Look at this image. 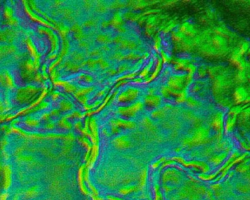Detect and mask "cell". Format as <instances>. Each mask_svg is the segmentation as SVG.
<instances>
[{
  "mask_svg": "<svg viewBox=\"0 0 250 200\" xmlns=\"http://www.w3.org/2000/svg\"><path fill=\"white\" fill-rule=\"evenodd\" d=\"M149 57V53L146 52L145 53L142 55V58H143V59H146Z\"/></svg>",
  "mask_w": 250,
  "mask_h": 200,
  "instance_id": "24",
  "label": "cell"
},
{
  "mask_svg": "<svg viewBox=\"0 0 250 200\" xmlns=\"http://www.w3.org/2000/svg\"><path fill=\"white\" fill-rule=\"evenodd\" d=\"M151 66L148 65L147 66L145 67V68L141 70V74L139 75V76H141V78L145 79L148 76V74H149L150 70V67Z\"/></svg>",
  "mask_w": 250,
  "mask_h": 200,
  "instance_id": "22",
  "label": "cell"
},
{
  "mask_svg": "<svg viewBox=\"0 0 250 200\" xmlns=\"http://www.w3.org/2000/svg\"><path fill=\"white\" fill-rule=\"evenodd\" d=\"M211 43L214 47L218 49L219 50H221L227 47V38L217 35H215L212 37Z\"/></svg>",
  "mask_w": 250,
  "mask_h": 200,
  "instance_id": "7",
  "label": "cell"
},
{
  "mask_svg": "<svg viewBox=\"0 0 250 200\" xmlns=\"http://www.w3.org/2000/svg\"><path fill=\"white\" fill-rule=\"evenodd\" d=\"M186 77V74L172 75L168 79L167 85L170 89L175 90H182L185 88H187L185 84Z\"/></svg>",
  "mask_w": 250,
  "mask_h": 200,
  "instance_id": "1",
  "label": "cell"
},
{
  "mask_svg": "<svg viewBox=\"0 0 250 200\" xmlns=\"http://www.w3.org/2000/svg\"><path fill=\"white\" fill-rule=\"evenodd\" d=\"M178 30L182 32L185 36L190 38L195 37L197 33V30L196 27L192 23H190L189 22H184L179 27Z\"/></svg>",
  "mask_w": 250,
  "mask_h": 200,
  "instance_id": "6",
  "label": "cell"
},
{
  "mask_svg": "<svg viewBox=\"0 0 250 200\" xmlns=\"http://www.w3.org/2000/svg\"><path fill=\"white\" fill-rule=\"evenodd\" d=\"M185 38H186V36L178 30L177 31H174L172 32V38L174 42H177V43L181 42Z\"/></svg>",
  "mask_w": 250,
  "mask_h": 200,
  "instance_id": "14",
  "label": "cell"
},
{
  "mask_svg": "<svg viewBox=\"0 0 250 200\" xmlns=\"http://www.w3.org/2000/svg\"><path fill=\"white\" fill-rule=\"evenodd\" d=\"M176 1H169V2H167L166 3L164 4V6H169V5H173V3H175Z\"/></svg>",
  "mask_w": 250,
  "mask_h": 200,
  "instance_id": "25",
  "label": "cell"
},
{
  "mask_svg": "<svg viewBox=\"0 0 250 200\" xmlns=\"http://www.w3.org/2000/svg\"><path fill=\"white\" fill-rule=\"evenodd\" d=\"M249 93L247 89L244 86L241 85L238 86L233 92V102L235 105H240L242 103H244Z\"/></svg>",
  "mask_w": 250,
  "mask_h": 200,
  "instance_id": "2",
  "label": "cell"
},
{
  "mask_svg": "<svg viewBox=\"0 0 250 200\" xmlns=\"http://www.w3.org/2000/svg\"><path fill=\"white\" fill-rule=\"evenodd\" d=\"M161 43H162V39L160 35H156L154 38V43H153V49H155V51H159L160 47H161Z\"/></svg>",
  "mask_w": 250,
  "mask_h": 200,
  "instance_id": "17",
  "label": "cell"
},
{
  "mask_svg": "<svg viewBox=\"0 0 250 200\" xmlns=\"http://www.w3.org/2000/svg\"><path fill=\"white\" fill-rule=\"evenodd\" d=\"M140 95V90L136 88H130L125 92L121 93L118 100L121 102H132L136 100Z\"/></svg>",
  "mask_w": 250,
  "mask_h": 200,
  "instance_id": "5",
  "label": "cell"
},
{
  "mask_svg": "<svg viewBox=\"0 0 250 200\" xmlns=\"http://www.w3.org/2000/svg\"><path fill=\"white\" fill-rule=\"evenodd\" d=\"M214 31L215 32V35L224 37L225 38H227V37H229L231 35H232V33L231 31L227 28L224 26L216 27L214 29Z\"/></svg>",
  "mask_w": 250,
  "mask_h": 200,
  "instance_id": "11",
  "label": "cell"
},
{
  "mask_svg": "<svg viewBox=\"0 0 250 200\" xmlns=\"http://www.w3.org/2000/svg\"></svg>",
  "mask_w": 250,
  "mask_h": 200,
  "instance_id": "26",
  "label": "cell"
},
{
  "mask_svg": "<svg viewBox=\"0 0 250 200\" xmlns=\"http://www.w3.org/2000/svg\"><path fill=\"white\" fill-rule=\"evenodd\" d=\"M145 107L143 102L137 101L131 105L126 107H120V113L129 116H133L137 112L142 111Z\"/></svg>",
  "mask_w": 250,
  "mask_h": 200,
  "instance_id": "3",
  "label": "cell"
},
{
  "mask_svg": "<svg viewBox=\"0 0 250 200\" xmlns=\"http://www.w3.org/2000/svg\"><path fill=\"white\" fill-rule=\"evenodd\" d=\"M128 58L130 59H137L139 58H141V55L135 53H130V54L128 55Z\"/></svg>",
  "mask_w": 250,
  "mask_h": 200,
  "instance_id": "23",
  "label": "cell"
},
{
  "mask_svg": "<svg viewBox=\"0 0 250 200\" xmlns=\"http://www.w3.org/2000/svg\"><path fill=\"white\" fill-rule=\"evenodd\" d=\"M235 82L236 84H244L246 81L248 80V75L247 73L245 71H240L238 70L235 76Z\"/></svg>",
  "mask_w": 250,
  "mask_h": 200,
  "instance_id": "10",
  "label": "cell"
},
{
  "mask_svg": "<svg viewBox=\"0 0 250 200\" xmlns=\"http://www.w3.org/2000/svg\"><path fill=\"white\" fill-rule=\"evenodd\" d=\"M208 69L206 65H200L199 67H198L196 75H197V76L199 78L202 79L207 76V75L208 74Z\"/></svg>",
  "mask_w": 250,
  "mask_h": 200,
  "instance_id": "15",
  "label": "cell"
},
{
  "mask_svg": "<svg viewBox=\"0 0 250 200\" xmlns=\"http://www.w3.org/2000/svg\"><path fill=\"white\" fill-rule=\"evenodd\" d=\"M162 61L160 58L158 59L157 61L156 65V68L155 69V71L153 72V73L151 74V76L150 78H149L148 79H146L145 82V84H149L152 80H153L154 79H155L157 76L158 74L159 73V72L160 71L161 68H162Z\"/></svg>",
  "mask_w": 250,
  "mask_h": 200,
  "instance_id": "12",
  "label": "cell"
},
{
  "mask_svg": "<svg viewBox=\"0 0 250 200\" xmlns=\"http://www.w3.org/2000/svg\"><path fill=\"white\" fill-rule=\"evenodd\" d=\"M250 47V41L248 39H244V40L241 41V42L239 43L238 47L237 48L238 50V52L240 53V55L242 56H244L247 53H248Z\"/></svg>",
  "mask_w": 250,
  "mask_h": 200,
  "instance_id": "8",
  "label": "cell"
},
{
  "mask_svg": "<svg viewBox=\"0 0 250 200\" xmlns=\"http://www.w3.org/2000/svg\"><path fill=\"white\" fill-rule=\"evenodd\" d=\"M165 114H166L165 111H164L163 109L158 108V109H154L153 111L151 112V116L155 118H159V117H163L165 115Z\"/></svg>",
  "mask_w": 250,
  "mask_h": 200,
  "instance_id": "19",
  "label": "cell"
},
{
  "mask_svg": "<svg viewBox=\"0 0 250 200\" xmlns=\"http://www.w3.org/2000/svg\"><path fill=\"white\" fill-rule=\"evenodd\" d=\"M248 105H235L230 107L228 110V116H237L238 115L241 114L242 111L248 107Z\"/></svg>",
  "mask_w": 250,
  "mask_h": 200,
  "instance_id": "9",
  "label": "cell"
},
{
  "mask_svg": "<svg viewBox=\"0 0 250 200\" xmlns=\"http://www.w3.org/2000/svg\"><path fill=\"white\" fill-rule=\"evenodd\" d=\"M143 103L145 106H146L149 108L153 109H158L160 106L162 105V96L156 94L147 95L144 98Z\"/></svg>",
  "mask_w": 250,
  "mask_h": 200,
  "instance_id": "4",
  "label": "cell"
},
{
  "mask_svg": "<svg viewBox=\"0 0 250 200\" xmlns=\"http://www.w3.org/2000/svg\"><path fill=\"white\" fill-rule=\"evenodd\" d=\"M160 55H161V58L160 59L162 60V63H169L172 61V59H171V57H170V55L166 52L162 51L161 53H160Z\"/></svg>",
  "mask_w": 250,
  "mask_h": 200,
  "instance_id": "21",
  "label": "cell"
},
{
  "mask_svg": "<svg viewBox=\"0 0 250 200\" xmlns=\"http://www.w3.org/2000/svg\"><path fill=\"white\" fill-rule=\"evenodd\" d=\"M202 89V85L201 84H198V83H196V84H193L190 87V89L189 90L190 91V92L193 94H195L198 93L199 92L201 91V90Z\"/></svg>",
  "mask_w": 250,
  "mask_h": 200,
  "instance_id": "20",
  "label": "cell"
},
{
  "mask_svg": "<svg viewBox=\"0 0 250 200\" xmlns=\"http://www.w3.org/2000/svg\"><path fill=\"white\" fill-rule=\"evenodd\" d=\"M197 69H198V67L194 63H191L186 66V68L184 69V70L187 74H192L194 75L195 74H196V72L197 71Z\"/></svg>",
  "mask_w": 250,
  "mask_h": 200,
  "instance_id": "18",
  "label": "cell"
},
{
  "mask_svg": "<svg viewBox=\"0 0 250 200\" xmlns=\"http://www.w3.org/2000/svg\"><path fill=\"white\" fill-rule=\"evenodd\" d=\"M186 105L189 108L191 109H195L200 107V103L199 102L196 98H194L192 96H188L186 102Z\"/></svg>",
  "mask_w": 250,
  "mask_h": 200,
  "instance_id": "13",
  "label": "cell"
},
{
  "mask_svg": "<svg viewBox=\"0 0 250 200\" xmlns=\"http://www.w3.org/2000/svg\"><path fill=\"white\" fill-rule=\"evenodd\" d=\"M172 89H170L167 85L166 86H162L161 89H160V93L164 98H169L170 96L172 95Z\"/></svg>",
  "mask_w": 250,
  "mask_h": 200,
  "instance_id": "16",
  "label": "cell"
}]
</instances>
